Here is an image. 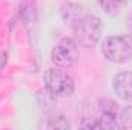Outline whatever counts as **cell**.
I'll list each match as a JSON object with an SVG mask.
<instances>
[{"label":"cell","mask_w":132,"mask_h":130,"mask_svg":"<svg viewBox=\"0 0 132 130\" xmlns=\"http://www.w3.org/2000/svg\"><path fill=\"white\" fill-rule=\"evenodd\" d=\"M118 119H120V124H121V129H132V107H126L121 113H120V116H118Z\"/></svg>","instance_id":"obj_8"},{"label":"cell","mask_w":132,"mask_h":130,"mask_svg":"<svg viewBox=\"0 0 132 130\" xmlns=\"http://www.w3.org/2000/svg\"><path fill=\"white\" fill-rule=\"evenodd\" d=\"M112 89L115 92V95L125 101H132V72H120L118 75H115L114 83H112Z\"/></svg>","instance_id":"obj_5"},{"label":"cell","mask_w":132,"mask_h":130,"mask_svg":"<svg viewBox=\"0 0 132 130\" xmlns=\"http://www.w3.org/2000/svg\"><path fill=\"white\" fill-rule=\"evenodd\" d=\"M46 127H48V129H69L71 124L68 123V119H66L65 116L59 115V116L49 118V123L46 124Z\"/></svg>","instance_id":"obj_7"},{"label":"cell","mask_w":132,"mask_h":130,"mask_svg":"<svg viewBox=\"0 0 132 130\" xmlns=\"http://www.w3.org/2000/svg\"><path fill=\"white\" fill-rule=\"evenodd\" d=\"M45 86H46V90L54 97H71L74 92V80L62 67L46 70Z\"/></svg>","instance_id":"obj_3"},{"label":"cell","mask_w":132,"mask_h":130,"mask_svg":"<svg viewBox=\"0 0 132 130\" xmlns=\"http://www.w3.org/2000/svg\"><path fill=\"white\" fill-rule=\"evenodd\" d=\"M103 57L111 63H126L132 58V37L131 35H111L103 40Z\"/></svg>","instance_id":"obj_2"},{"label":"cell","mask_w":132,"mask_h":130,"mask_svg":"<svg viewBox=\"0 0 132 130\" xmlns=\"http://www.w3.org/2000/svg\"><path fill=\"white\" fill-rule=\"evenodd\" d=\"M100 6L103 8L104 12L108 14H117L126 3L128 0H98Z\"/></svg>","instance_id":"obj_6"},{"label":"cell","mask_w":132,"mask_h":130,"mask_svg":"<svg viewBox=\"0 0 132 130\" xmlns=\"http://www.w3.org/2000/svg\"><path fill=\"white\" fill-rule=\"evenodd\" d=\"M128 28L131 31V37H132V14L129 15V18H128Z\"/></svg>","instance_id":"obj_9"},{"label":"cell","mask_w":132,"mask_h":130,"mask_svg":"<svg viewBox=\"0 0 132 130\" xmlns=\"http://www.w3.org/2000/svg\"><path fill=\"white\" fill-rule=\"evenodd\" d=\"M51 57H52V61L57 67L68 69L78 60V44L71 38L62 40L52 49Z\"/></svg>","instance_id":"obj_4"},{"label":"cell","mask_w":132,"mask_h":130,"mask_svg":"<svg viewBox=\"0 0 132 130\" xmlns=\"http://www.w3.org/2000/svg\"><path fill=\"white\" fill-rule=\"evenodd\" d=\"M101 31L103 25L97 15L85 14L72 22V40L78 44V48H94L101 37Z\"/></svg>","instance_id":"obj_1"}]
</instances>
